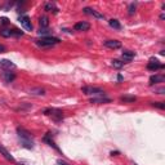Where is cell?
Returning a JSON list of instances; mask_svg holds the SVG:
<instances>
[{
    "label": "cell",
    "mask_w": 165,
    "mask_h": 165,
    "mask_svg": "<svg viewBox=\"0 0 165 165\" xmlns=\"http://www.w3.org/2000/svg\"><path fill=\"white\" fill-rule=\"evenodd\" d=\"M17 134H18V138L21 141V145L25 148L31 150L32 147H34V137H32V134L30 133V131H27L23 128H18Z\"/></svg>",
    "instance_id": "1"
},
{
    "label": "cell",
    "mask_w": 165,
    "mask_h": 165,
    "mask_svg": "<svg viewBox=\"0 0 165 165\" xmlns=\"http://www.w3.org/2000/svg\"><path fill=\"white\" fill-rule=\"evenodd\" d=\"M44 115H47L49 117H52L54 121H61V120H63V112L61 111L59 108H45L44 110Z\"/></svg>",
    "instance_id": "2"
},
{
    "label": "cell",
    "mask_w": 165,
    "mask_h": 165,
    "mask_svg": "<svg viewBox=\"0 0 165 165\" xmlns=\"http://www.w3.org/2000/svg\"><path fill=\"white\" fill-rule=\"evenodd\" d=\"M61 40L58 38H52V36H44L40 40H36V45L39 47H52L54 44H58Z\"/></svg>",
    "instance_id": "3"
},
{
    "label": "cell",
    "mask_w": 165,
    "mask_h": 165,
    "mask_svg": "<svg viewBox=\"0 0 165 165\" xmlns=\"http://www.w3.org/2000/svg\"><path fill=\"white\" fill-rule=\"evenodd\" d=\"M81 92L86 95H105V90L101 89V88H95V86H84L81 88Z\"/></svg>",
    "instance_id": "4"
},
{
    "label": "cell",
    "mask_w": 165,
    "mask_h": 165,
    "mask_svg": "<svg viewBox=\"0 0 165 165\" xmlns=\"http://www.w3.org/2000/svg\"><path fill=\"white\" fill-rule=\"evenodd\" d=\"M147 69H148L150 71H156V70H161V69H164V64L160 63V61L156 59V58H151L150 62L147 63Z\"/></svg>",
    "instance_id": "5"
},
{
    "label": "cell",
    "mask_w": 165,
    "mask_h": 165,
    "mask_svg": "<svg viewBox=\"0 0 165 165\" xmlns=\"http://www.w3.org/2000/svg\"><path fill=\"white\" fill-rule=\"evenodd\" d=\"M16 67V64L9 61V59H0V70H4V71H10L12 69Z\"/></svg>",
    "instance_id": "6"
},
{
    "label": "cell",
    "mask_w": 165,
    "mask_h": 165,
    "mask_svg": "<svg viewBox=\"0 0 165 165\" xmlns=\"http://www.w3.org/2000/svg\"><path fill=\"white\" fill-rule=\"evenodd\" d=\"M19 22H21V25L23 26L25 30H27V31H31L32 30V23H31V21H30V18L27 16L19 17Z\"/></svg>",
    "instance_id": "7"
},
{
    "label": "cell",
    "mask_w": 165,
    "mask_h": 165,
    "mask_svg": "<svg viewBox=\"0 0 165 165\" xmlns=\"http://www.w3.org/2000/svg\"><path fill=\"white\" fill-rule=\"evenodd\" d=\"M83 12H84L85 14L93 16L94 18H98V19H103V18H105L103 14H101L100 12H97V10H94V9H92V8H84V9H83Z\"/></svg>",
    "instance_id": "8"
},
{
    "label": "cell",
    "mask_w": 165,
    "mask_h": 165,
    "mask_svg": "<svg viewBox=\"0 0 165 165\" xmlns=\"http://www.w3.org/2000/svg\"><path fill=\"white\" fill-rule=\"evenodd\" d=\"M89 28H90V25L88 23V22H84V21L78 22V23L74 26V30L75 31H88Z\"/></svg>",
    "instance_id": "9"
},
{
    "label": "cell",
    "mask_w": 165,
    "mask_h": 165,
    "mask_svg": "<svg viewBox=\"0 0 165 165\" xmlns=\"http://www.w3.org/2000/svg\"><path fill=\"white\" fill-rule=\"evenodd\" d=\"M111 100L105 95H101V97H93L90 100V103H97V105H101V103H110Z\"/></svg>",
    "instance_id": "10"
},
{
    "label": "cell",
    "mask_w": 165,
    "mask_h": 165,
    "mask_svg": "<svg viewBox=\"0 0 165 165\" xmlns=\"http://www.w3.org/2000/svg\"><path fill=\"white\" fill-rule=\"evenodd\" d=\"M105 47L111 48V49H119L120 47H121V43H120L119 40H106Z\"/></svg>",
    "instance_id": "11"
},
{
    "label": "cell",
    "mask_w": 165,
    "mask_h": 165,
    "mask_svg": "<svg viewBox=\"0 0 165 165\" xmlns=\"http://www.w3.org/2000/svg\"><path fill=\"white\" fill-rule=\"evenodd\" d=\"M2 79H3L4 81H7V83H10V81H13V80L16 79V75H14V72L5 71V72L2 74Z\"/></svg>",
    "instance_id": "12"
},
{
    "label": "cell",
    "mask_w": 165,
    "mask_h": 165,
    "mask_svg": "<svg viewBox=\"0 0 165 165\" xmlns=\"http://www.w3.org/2000/svg\"><path fill=\"white\" fill-rule=\"evenodd\" d=\"M165 81V76L164 75H153L150 78V85L157 84V83H164Z\"/></svg>",
    "instance_id": "13"
},
{
    "label": "cell",
    "mask_w": 165,
    "mask_h": 165,
    "mask_svg": "<svg viewBox=\"0 0 165 165\" xmlns=\"http://www.w3.org/2000/svg\"><path fill=\"white\" fill-rule=\"evenodd\" d=\"M121 56H123V59H124V61L129 62V61H131V59L134 58L136 53H134V52H131V50H124V52L121 53Z\"/></svg>",
    "instance_id": "14"
},
{
    "label": "cell",
    "mask_w": 165,
    "mask_h": 165,
    "mask_svg": "<svg viewBox=\"0 0 165 165\" xmlns=\"http://www.w3.org/2000/svg\"><path fill=\"white\" fill-rule=\"evenodd\" d=\"M44 142H47V143L50 146V147H54L56 150H58V147H57V145L54 143V141L52 139V133H47V136L44 137Z\"/></svg>",
    "instance_id": "15"
},
{
    "label": "cell",
    "mask_w": 165,
    "mask_h": 165,
    "mask_svg": "<svg viewBox=\"0 0 165 165\" xmlns=\"http://www.w3.org/2000/svg\"><path fill=\"white\" fill-rule=\"evenodd\" d=\"M28 93L31 95H44L45 94V90H44L43 88H32V89L28 90Z\"/></svg>",
    "instance_id": "16"
},
{
    "label": "cell",
    "mask_w": 165,
    "mask_h": 165,
    "mask_svg": "<svg viewBox=\"0 0 165 165\" xmlns=\"http://www.w3.org/2000/svg\"><path fill=\"white\" fill-rule=\"evenodd\" d=\"M0 153H2V155H3L7 160H9V161H14V157H13L12 155H10V153H9L3 146H0Z\"/></svg>",
    "instance_id": "17"
},
{
    "label": "cell",
    "mask_w": 165,
    "mask_h": 165,
    "mask_svg": "<svg viewBox=\"0 0 165 165\" xmlns=\"http://www.w3.org/2000/svg\"><path fill=\"white\" fill-rule=\"evenodd\" d=\"M44 9L48 10V12H53V13H58V10H59V9H58L56 5H54L53 3H47L45 7H44Z\"/></svg>",
    "instance_id": "18"
},
{
    "label": "cell",
    "mask_w": 165,
    "mask_h": 165,
    "mask_svg": "<svg viewBox=\"0 0 165 165\" xmlns=\"http://www.w3.org/2000/svg\"><path fill=\"white\" fill-rule=\"evenodd\" d=\"M120 101L124 102V103H133L136 101V97L134 95H123L120 98Z\"/></svg>",
    "instance_id": "19"
},
{
    "label": "cell",
    "mask_w": 165,
    "mask_h": 165,
    "mask_svg": "<svg viewBox=\"0 0 165 165\" xmlns=\"http://www.w3.org/2000/svg\"><path fill=\"white\" fill-rule=\"evenodd\" d=\"M39 23H40V27H41V28H47L48 25H49L48 17H47V16H43V17L40 18V21H39Z\"/></svg>",
    "instance_id": "20"
},
{
    "label": "cell",
    "mask_w": 165,
    "mask_h": 165,
    "mask_svg": "<svg viewBox=\"0 0 165 165\" xmlns=\"http://www.w3.org/2000/svg\"><path fill=\"white\" fill-rule=\"evenodd\" d=\"M108 23H110V26H111L112 28H116V30H120V28H121V25H120V22H119L117 19H110Z\"/></svg>",
    "instance_id": "21"
},
{
    "label": "cell",
    "mask_w": 165,
    "mask_h": 165,
    "mask_svg": "<svg viewBox=\"0 0 165 165\" xmlns=\"http://www.w3.org/2000/svg\"><path fill=\"white\" fill-rule=\"evenodd\" d=\"M0 35H2V36H4V38L13 36V30H7V28H4V30H2V31H0Z\"/></svg>",
    "instance_id": "22"
},
{
    "label": "cell",
    "mask_w": 165,
    "mask_h": 165,
    "mask_svg": "<svg viewBox=\"0 0 165 165\" xmlns=\"http://www.w3.org/2000/svg\"><path fill=\"white\" fill-rule=\"evenodd\" d=\"M111 63H112V66H114L115 69H121L123 66H124V62L119 61V59H112V61H111Z\"/></svg>",
    "instance_id": "23"
},
{
    "label": "cell",
    "mask_w": 165,
    "mask_h": 165,
    "mask_svg": "<svg viewBox=\"0 0 165 165\" xmlns=\"http://www.w3.org/2000/svg\"><path fill=\"white\" fill-rule=\"evenodd\" d=\"M152 106L159 107V108H161V110H164V108H165V105H164V102H152Z\"/></svg>",
    "instance_id": "24"
},
{
    "label": "cell",
    "mask_w": 165,
    "mask_h": 165,
    "mask_svg": "<svg viewBox=\"0 0 165 165\" xmlns=\"http://www.w3.org/2000/svg\"><path fill=\"white\" fill-rule=\"evenodd\" d=\"M128 9H129V14H133L136 12V4H130Z\"/></svg>",
    "instance_id": "25"
},
{
    "label": "cell",
    "mask_w": 165,
    "mask_h": 165,
    "mask_svg": "<svg viewBox=\"0 0 165 165\" xmlns=\"http://www.w3.org/2000/svg\"><path fill=\"white\" fill-rule=\"evenodd\" d=\"M48 34H49L48 28H40V31H39V35H48Z\"/></svg>",
    "instance_id": "26"
},
{
    "label": "cell",
    "mask_w": 165,
    "mask_h": 165,
    "mask_svg": "<svg viewBox=\"0 0 165 165\" xmlns=\"http://www.w3.org/2000/svg\"><path fill=\"white\" fill-rule=\"evenodd\" d=\"M0 22H2L3 25H7V23H9V19L5 18V17H2V18H0Z\"/></svg>",
    "instance_id": "27"
},
{
    "label": "cell",
    "mask_w": 165,
    "mask_h": 165,
    "mask_svg": "<svg viewBox=\"0 0 165 165\" xmlns=\"http://www.w3.org/2000/svg\"><path fill=\"white\" fill-rule=\"evenodd\" d=\"M7 52V48L3 45V44H0V53H5Z\"/></svg>",
    "instance_id": "28"
},
{
    "label": "cell",
    "mask_w": 165,
    "mask_h": 165,
    "mask_svg": "<svg viewBox=\"0 0 165 165\" xmlns=\"http://www.w3.org/2000/svg\"><path fill=\"white\" fill-rule=\"evenodd\" d=\"M57 164H58V165H69L67 162H64V161H62V160H58Z\"/></svg>",
    "instance_id": "29"
},
{
    "label": "cell",
    "mask_w": 165,
    "mask_h": 165,
    "mask_svg": "<svg viewBox=\"0 0 165 165\" xmlns=\"http://www.w3.org/2000/svg\"><path fill=\"white\" fill-rule=\"evenodd\" d=\"M117 80H119V81H121V80H123V76H121V75H119V76H117Z\"/></svg>",
    "instance_id": "30"
}]
</instances>
